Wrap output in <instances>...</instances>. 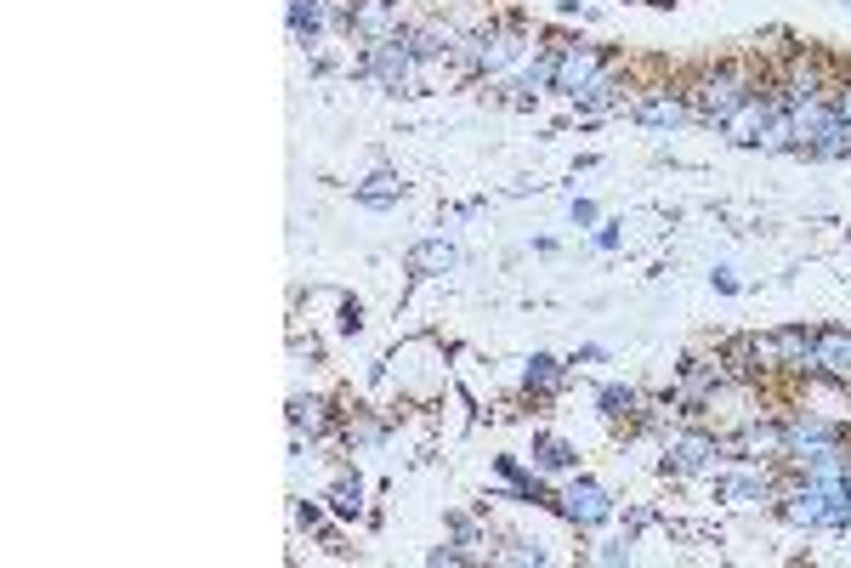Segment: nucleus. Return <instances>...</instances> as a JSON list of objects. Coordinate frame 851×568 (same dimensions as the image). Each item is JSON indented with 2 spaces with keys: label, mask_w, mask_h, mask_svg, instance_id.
I'll return each instance as SVG.
<instances>
[{
  "label": "nucleus",
  "mask_w": 851,
  "mask_h": 568,
  "mask_svg": "<svg viewBox=\"0 0 851 568\" xmlns=\"http://www.w3.org/2000/svg\"><path fill=\"white\" fill-rule=\"evenodd\" d=\"M596 404H602V415H608V421H630V415L642 409V392H636V387H619V381H613V387L596 392Z\"/></svg>",
  "instance_id": "nucleus-18"
},
{
  "label": "nucleus",
  "mask_w": 851,
  "mask_h": 568,
  "mask_svg": "<svg viewBox=\"0 0 851 568\" xmlns=\"http://www.w3.org/2000/svg\"><path fill=\"white\" fill-rule=\"evenodd\" d=\"M330 506H335L341 517H364V483H358V478H341V483L330 489Z\"/></svg>",
  "instance_id": "nucleus-22"
},
{
  "label": "nucleus",
  "mask_w": 851,
  "mask_h": 568,
  "mask_svg": "<svg viewBox=\"0 0 851 568\" xmlns=\"http://www.w3.org/2000/svg\"><path fill=\"white\" fill-rule=\"evenodd\" d=\"M670 472H681V478H710L715 466H721V438H710V432H681V438H670Z\"/></svg>",
  "instance_id": "nucleus-3"
},
{
  "label": "nucleus",
  "mask_w": 851,
  "mask_h": 568,
  "mask_svg": "<svg viewBox=\"0 0 851 568\" xmlns=\"http://www.w3.org/2000/svg\"><path fill=\"white\" fill-rule=\"evenodd\" d=\"M721 495L727 500H766L772 495V483H766V472H738V478L721 483Z\"/></svg>",
  "instance_id": "nucleus-21"
},
{
  "label": "nucleus",
  "mask_w": 851,
  "mask_h": 568,
  "mask_svg": "<svg viewBox=\"0 0 851 568\" xmlns=\"http://www.w3.org/2000/svg\"><path fill=\"white\" fill-rule=\"evenodd\" d=\"M352 199H358V205H369V211H386V205H398V199H403L398 171H375L369 182H358V188H352Z\"/></svg>",
  "instance_id": "nucleus-14"
},
{
  "label": "nucleus",
  "mask_w": 851,
  "mask_h": 568,
  "mask_svg": "<svg viewBox=\"0 0 851 568\" xmlns=\"http://www.w3.org/2000/svg\"><path fill=\"white\" fill-rule=\"evenodd\" d=\"M290 421L318 438V432H330V404H324V398H296V404H290Z\"/></svg>",
  "instance_id": "nucleus-20"
},
{
  "label": "nucleus",
  "mask_w": 851,
  "mask_h": 568,
  "mask_svg": "<svg viewBox=\"0 0 851 568\" xmlns=\"http://www.w3.org/2000/svg\"><path fill=\"white\" fill-rule=\"evenodd\" d=\"M409 267H415V273H454V267H460V250H454L449 239H420V245L409 250Z\"/></svg>",
  "instance_id": "nucleus-13"
},
{
  "label": "nucleus",
  "mask_w": 851,
  "mask_h": 568,
  "mask_svg": "<svg viewBox=\"0 0 851 568\" xmlns=\"http://www.w3.org/2000/svg\"><path fill=\"white\" fill-rule=\"evenodd\" d=\"M347 29H358V35H369V40L398 35V6H392V0H358L347 12Z\"/></svg>",
  "instance_id": "nucleus-11"
},
{
  "label": "nucleus",
  "mask_w": 851,
  "mask_h": 568,
  "mask_svg": "<svg viewBox=\"0 0 851 568\" xmlns=\"http://www.w3.org/2000/svg\"><path fill=\"white\" fill-rule=\"evenodd\" d=\"M812 358H817V375H823V381L851 387V336H846V330H817V336H812Z\"/></svg>",
  "instance_id": "nucleus-9"
},
{
  "label": "nucleus",
  "mask_w": 851,
  "mask_h": 568,
  "mask_svg": "<svg viewBox=\"0 0 851 568\" xmlns=\"http://www.w3.org/2000/svg\"><path fill=\"white\" fill-rule=\"evenodd\" d=\"M522 57V29H494L477 40V74H500Z\"/></svg>",
  "instance_id": "nucleus-10"
},
{
  "label": "nucleus",
  "mask_w": 851,
  "mask_h": 568,
  "mask_svg": "<svg viewBox=\"0 0 851 568\" xmlns=\"http://www.w3.org/2000/svg\"><path fill=\"white\" fill-rule=\"evenodd\" d=\"M783 517H789L795 529H823V483L795 489V495L783 500Z\"/></svg>",
  "instance_id": "nucleus-12"
},
{
  "label": "nucleus",
  "mask_w": 851,
  "mask_h": 568,
  "mask_svg": "<svg viewBox=\"0 0 851 568\" xmlns=\"http://www.w3.org/2000/svg\"><path fill=\"white\" fill-rule=\"evenodd\" d=\"M574 222H579V228H585V222H596V205H591V199H574Z\"/></svg>",
  "instance_id": "nucleus-28"
},
{
  "label": "nucleus",
  "mask_w": 851,
  "mask_h": 568,
  "mask_svg": "<svg viewBox=\"0 0 851 568\" xmlns=\"http://www.w3.org/2000/svg\"><path fill=\"white\" fill-rule=\"evenodd\" d=\"M596 74H602V52H596V46H562V52H556V80H551V91H562V97H579V91L591 86Z\"/></svg>",
  "instance_id": "nucleus-6"
},
{
  "label": "nucleus",
  "mask_w": 851,
  "mask_h": 568,
  "mask_svg": "<svg viewBox=\"0 0 851 568\" xmlns=\"http://www.w3.org/2000/svg\"><path fill=\"white\" fill-rule=\"evenodd\" d=\"M732 449H738L744 461H783V455H789V421H755V426H744Z\"/></svg>",
  "instance_id": "nucleus-7"
},
{
  "label": "nucleus",
  "mask_w": 851,
  "mask_h": 568,
  "mask_svg": "<svg viewBox=\"0 0 851 568\" xmlns=\"http://www.w3.org/2000/svg\"><path fill=\"white\" fill-rule=\"evenodd\" d=\"M352 444H381V426H375V421H358V426H352Z\"/></svg>",
  "instance_id": "nucleus-25"
},
{
  "label": "nucleus",
  "mask_w": 851,
  "mask_h": 568,
  "mask_svg": "<svg viewBox=\"0 0 851 568\" xmlns=\"http://www.w3.org/2000/svg\"><path fill=\"white\" fill-rule=\"evenodd\" d=\"M744 97H755L749 91V80L738 69H715L698 80V97H693V114L698 120H715V125H727L738 108H744Z\"/></svg>",
  "instance_id": "nucleus-2"
},
{
  "label": "nucleus",
  "mask_w": 851,
  "mask_h": 568,
  "mask_svg": "<svg viewBox=\"0 0 851 568\" xmlns=\"http://www.w3.org/2000/svg\"><path fill=\"white\" fill-rule=\"evenodd\" d=\"M562 364H556V358H545V353H534L528 358V370H522V381H528V392H556L562 387Z\"/></svg>",
  "instance_id": "nucleus-19"
},
{
  "label": "nucleus",
  "mask_w": 851,
  "mask_h": 568,
  "mask_svg": "<svg viewBox=\"0 0 851 568\" xmlns=\"http://www.w3.org/2000/svg\"><path fill=\"white\" fill-rule=\"evenodd\" d=\"M619 97H625V86H619V80H613V74L602 69V74L591 80V86H585V91L574 97V103H579V114H585V120H596V114H602V108H613Z\"/></svg>",
  "instance_id": "nucleus-15"
},
{
  "label": "nucleus",
  "mask_w": 851,
  "mask_h": 568,
  "mask_svg": "<svg viewBox=\"0 0 851 568\" xmlns=\"http://www.w3.org/2000/svg\"><path fill=\"white\" fill-rule=\"evenodd\" d=\"M556 506H562V517H568V523H579V529H596V523H608V517H613L608 489H602V483H591V478L568 483V495L556 500Z\"/></svg>",
  "instance_id": "nucleus-4"
},
{
  "label": "nucleus",
  "mask_w": 851,
  "mask_h": 568,
  "mask_svg": "<svg viewBox=\"0 0 851 568\" xmlns=\"http://www.w3.org/2000/svg\"><path fill=\"white\" fill-rule=\"evenodd\" d=\"M772 114H778V97H744V108L727 120V142H738V148H761Z\"/></svg>",
  "instance_id": "nucleus-8"
},
{
  "label": "nucleus",
  "mask_w": 851,
  "mask_h": 568,
  "mask_svg": "<svg viewBox=\"0 0 851 568\" xmlns=\"http://www.w3.org/2000/svg\"><path fill=\"white\" fill-rule=\"evenodd\" d=\"M534 461L545 466V472H568V466H574V449L562 444V438H539V444H534Z\"/></svg>",
  "instance_id": "nucleus-23"
},
{
  "label": "nucleus",
  "mask_w": 851,
  "mask_h": 568,
  "mask_svg": "<svg viewBox=\"0 0 851 568\" xmlns=\"http://www.w3.org/2000/svg\"><path fill=\"white\" fill-rule=\"evenodd\" d=\"M358 69L375 74L386 91H403V97H415V91H420V52L409 46V35L369 40V52L358 57Z\"/></svg>",
  "instance_id": "nucleus-1"
},
{
  "label": "nucleus",
  "mask_w": 851,
  "mask_h": 568,
  "mask_svg": "<svg viewBox=\"0 0 851 568\" xmlns=\"http://www.w3.org/2000/svg\"><path fill=\"white\" fill-rule=\"evenodd\" d=\"M829 449H840V426L834 421H823V415H795L789 421V461H817Z\"/></svg>",
  "instance_id": "nucleus-5"
},
{
  "label": "nucleus",
  "mask_w": 851,
  "mask_h": 568,
  "mask_svg": "<svg viewBox=\"0 0 851 568\" xmlns=\"http://www.w3.org/2000/svg\"><path fill=\"white\" fill-rule=\"evenodd\" d=\"M778 353H783V370L817 375V358H812V336H806V330H778Z\"/></svg>",
  "instance_id": "nucleus-17"
},
{
  "label": "nucleus",
  "mask_w": 851,
  "mask_h": 568,
  "mask_svg": "<svg viewBox=\"0 0 851 568\" xmlns=\"http://www.w3.org/2000/svg\"><path fill=\"white\" fill-rule=\"evenodd\" d=\"M364 324V307L358 302H341V330H358Z\"/></svg>",
  "instance_id": "nucleus-27"
},
{
  "label": "nucleus",
  "mask_w": 851,
  "mask_h": 568,
  "mask_svg": "<svg viewBox=\"0 0 851 568\" xmlns=\"http://www.w3.org/2000/svg\"><path fill=\"white\" fill-rule=\"evenodd\" d=\"M500 557H505V563H545V551H539V546H522V540H517L511 551H500Z\"/></svg>",
  "instance_id": "nucleus-24"
},
{
  "label": "nucleus",
  "mask_w": 851,
  "mask_h": 568,
  "mask_svg": "<svg viewBox=\"0 0 851 568\" xmlns=\"http://www.w3.org/2000/svg\"><path fill=\"white\" fill-rule=\"evenodd\" d=\"M636 120L664 131V125H687L693 120V108L681 103V97H653V103H636Z\"/></svg>",
  "instance_id": "nucleus-16"
},
{
  "label": "nucleus",
  "mask_w": 851,
  "mask_h": 568,
  "mask_svg": "<svg viewBox=\"0 0 851 568\" xmlns=\"http://www.w3.org/2000/svg\"><path fill=\"white\" fill-rule=\"evenodd\" d=\"M596 563H630V546H625V540H613V546L596 551Z\"/></svg>",
  "instance_id": "nucleus-26"
}]
</instances>
